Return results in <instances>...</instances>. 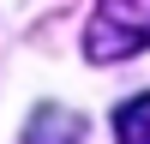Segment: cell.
Masks as SVG:
<instances>
[{
    "mask_svg": "<svg viewBox=\"0 0 150 144\" xmlns=\"http://www.w3.org/2000/svg\"><path fill=\"white\" fill-rule=\"evenodd\" d=\"M78 132H84V120L72 114V108H36L30 114V132H24V144H78Z\"/></svg>",
    "mask_w": 150,
    "mask_h": 144,
    "instance_id": "7a4b0ae2",
    "label": "cell"
},
{
    "mask_svg": "<svg viewBox=\"0 0 150 144\" xmlns=\"http://www.w3.org/2000/svg\"><path fill=\"white\" fill-rule=\"evenodd\" d=\"M150 48V0H96L90 24H84V60L114 66Z\"/></svg>",
    "mask_w": 150,
    "mask_h": 144,
    "instance_id": "6da1fadb",
    "label": "cell"
},
{
    "mask_svg": "<svg viewBox=\"0 0 150 144\" xmlns=\"http://www.w3.org/2000/svg\"><path fill=\"white\" fill-rule=\"evenodd\" d=\"M114 138L120 144H150V90L132 96V102L114 114Z\"/></svg>",
    "mask_w": 150,
    "mask_h": 144,
    "instance_id": "3957f363",
    "label": "cell"
}]
</instances>
